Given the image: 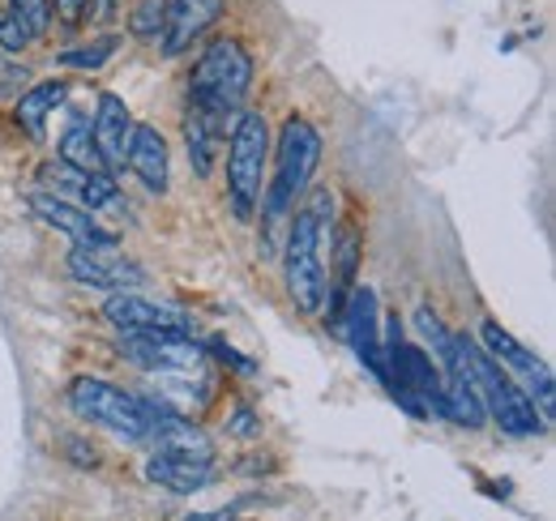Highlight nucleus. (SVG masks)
Returning a JSON list of instances; mask_svg holds the SVG:
<instances>
[{
	"instance_id": "nucleus-17",
	"label": "nucleus",
	"mask_w": 556,
	"mask_h": 521,
	"mask_svg": "<svg viewBox=\"0 0 556 521\" xmlns=\"http://www.w3.org/2000/svg\"><path fill=\"white\" fill-rule=\"evenodd\" d=\"M65 99H70V86H65V81H39V86L22 90V94H17V107H13L22 132H26L30 141H43V137H48V116L61 112Z\"/></svg>"
},
{
	"instance_id": "nucleus-2",
	"label": "nucleus",
	"mask_w": 556,
	"mask_h": 521,
	"mask_svg": "<svg viewBox=\"0 0 556 521\" xmlns=\"http://www.w3.org/2000/svg\"><path fill=\"white\" fill-rule=\"evenodd\" d=\"M321 167V132L313 120L304 116H287L282 129H278L275 145V176L262 193V227L266 236L275 231L282 218H291V209L304 201V193L313 189V176Z\"/></svg>"
},
{
	"instance_id": "nucleus-25",
	"label": "nucleus",
	"mask_w": 556,
	"mask_h": 521,
	"mask_svg": "<svg viewBox=\"0 0 556 521\" xmlns=\"http://www.w3.org/2000/svg\"><path fill=\"white\" fill-rule=\"evenodd\" d=\"M52 17H56L61 26L77 30L81 22H90V0H52Z\"/></svg>"
},
{
	"instance_id": "nucleus-30",
	"label": "nucleus",
	"mask_w": 556,
	"mask_h": 521,
	"mask_svg": "<svg viewBox=\"0 0 556 521\" xmlns=\"http://www.w3.org/2000/svg\"><path fill=\"white\" fill-rule=\"evenodd\" d=\"M185 521H240L231 509H206V513H189Z\"/></svg>"
},
{
	"instance_id": "nucleus-14",
	"label": "nucleus",
	"mask_w": 556,
	"mask_h": 521,
	"mask_svg": "<svg viewBox=\"0 0 556 521\" xmlns=\"http://www.w3.org/2000/svg\"><path fill=\"white\" fill-rule=\"evenodd\" d=\"M125 167L138 176L150 193H167V171H172V154H167V137L154 129V125H134L129 137V154H125Z\"/></svg>"
},
{
	"instance_id": "nucleus-7",
	"label": "nucleus",
	"mask_w": 556,
	"mask_h": 521,
	"mask_svg": "<svg viewBox=\"0 0 556 521\" xmlns=\"http://www.w3.org/2000/svg\"><path fill=\"white\" fill-rule=\"evenodd\" d=\"M141 415H146V441L159 445V454H176V457H202L210 461L214 457V445L210 436L180 410L154 402V397H138Z\"/></svg>"
},
{
	"instance_id": "nucleus-28",
	"label": "nucleus",
	"mask_w": 556,
	"mask_h": 521,
	"mask_svg": "<svg viewBox=\"0 0 556 521\" xmlns=\"http://www.w3.org/2000/svg\"><path fill=\"white\" fill-rule=\"evenodd\" d=\"M81 445H86V441H65V454L73 457V461H77V466H94V461H99V454H94V449H81Z\"/></svg>"
},
{
	"instance_id": "nucleus-20",
	"label": "nucleus",
	"mask_w": 556,
	"mask_h": 521,
	"mask_svg": "<svg viewBox=\"0 0 556 521\" xmlns=\"http://www.w3.org/2000/svg\"><path fill=\"white\" fill-rule=\"evenodd\" d=\"M116 48H121V39L116 35H99L94 43H86V48H70V52H61V65L65 68H103L112 56H116Z\"/></svg>"
},
{
	"instance_id": "nucleus-10",
	"label": "nucleus",
	"mask_w": 556,
	"mask_h": 521,
	"mask_svg": "<svg viewBox=\"0 0 556 521\" xmlns=\"http://www.w3.org/2000/svg\"><path fill=\"white\" fill-rule=\"evenodd\" d=\"M223 9H227V0H167L163 30H159L163 56H185L210 26L223 17Z\"/></svg>"
},
{
	"instance_id": "nucleus-27",
	"label": "nucleus",
	"mask_w": 556,
	"mask_h": 521,
	"mask_svg": "<svg viewBox=\"0 0 556 521\" xmlns=\"http://www.w3.org/2000/svg\"><path fill=\"white\" fill-rule=\"evenodd\" d=\"M227 432H231V436H257V419H253V410H249V406H236Z\"/></svg>"
},
{
	"instance_id": "nucleus-19",
	"label": "nucleus",
	"mask_w": 556,
	"mask_h": 521,
	"mask_svg": "<svg viewBox=\"0 0 556 521\" xmlns=\"http://www.w3.org/2000/svg\"><path fill=\"white\" fill-rule=\"evenodd\" d=\"M61 163L73 167V171H108L99 150H94V141H90V125L86 120H73L70 129H65V137H61Z\"/></svg>"
},
{
	"instance_id": "nucleus-12",
	"label": "nucleus",
	"mask_w": 556,
	"mask_h": 521,
	"mask_svg": "<svg viewBox=\"0 0 556 521\" xmlns=\"http://www.w3.org/2000/svg\"><path fill=\"white\" fill-rule=\"evenodd\" d=\"M134 112L121 94H99V107H94V120H90V141L103 158V167L116 176L125 171V154H129V137H134Z\"/></svg>"
},
{
	"instance_id": "nucleus-4",
	"label": "nucleus",
	"mask_w": 556,
	"mask_h": 521,
	"mask_svg": "<svg viewBox=\"0 0 556 521\" xmlns=\"http://www.w3.org/2000/svg\"><path fill=\"white\" fill-rule=\"evenodd\" d=\"M227 205L240 223L257 218L270 163V125L262 112H236L227 125Z\"/></svg>"
},
{
	"instance_id": "nucleus-24",
	"label": "nucleus",
	"mask_w": 556,
	"mask_h": 521,
	"mask_svg": "<svg viewBox=\"0 0 556 521\" xmlns=\"http://www.w3.org/2000/svg\"><path fill=\"white\" fill-rule=\"evenodd\" d=\"M9 9L30 26L35 39H39V35L48 30V22H52V0H9Z\"/></svg>"
},
{
	"instance_id": "nucleus-1",
	"label": "nucleus",
	"mask_w": 556,
	"mask_h": 521,
	"mask_svg": "<svg viewBox=\"0 0 556 521\" xmlns=\"http://www.w3.org/2000/svg\"><path fill=\"white\" fill-rule=\"evenodd\" d=\"M334 240V193L317 189L287 218V244H282V278L287 295L300 313L326 308V244Z\"/></svg>"
},
{
	"instance_id": "nucleus-3",
	"label": "nucleus",
	"mask_w": 556,
	"mask_h": 521,
	"mask_svg": "<svg viewBox=\"0 0 556 521\" xmlns=\"http://www.w3.org/2000/svg\"><path fill=\"white\" fill-rule=\"evenodd\" d=\"M253 86V56L236 35L210 39L189 73V107H202L218 120H231Z\"/></svg>"
},
{
	"instance_id": "nucleus-16",
	"label": "nucleus",
	"mask_w": 556,
	"mask_h": 521,
	"mask_svg": "<svg viewBox=\"0 0 556 521\" xmlns=\"http://www.w3.org/2000/svg\"><path fill=\"white\" fill-rule=\"evenodd\" d=\"M227 125L231 120H218L202 107H189L185 112V145H189V163L198 176H210L218 154H223V137H227Z\"/></svg>"
},
{
	"instance_id": "nucleus-26",
	"label": "nucleus",
	"mask_w": 556,
	"mask_h": 521,
	"mask_svg": "<svg viewBox=\"0 0 556 521\" xmlns=\"http://www.w3.org/2000/svg\"><path fill=\"white\" fill-rule=\"evenodd\" d=\"M210 355H214V359H223L227 368H236L240 377H253V372H257V364H253V359H244L240 351H231L223 338H214V342H210Z\"/></svg>"
},
{
	"instance_id": "nucleus-21",
	"label": "nucleus",
	"mask_w": 556,
	"mask_h": 521,
	"mask_svg": "<svg viewBox=\"0 0 556 521\" xmlns=\"http://www.w3.org/2000/svg\"><path fill=\"white\" fill-rule=\"evenodd\" d=\"M30 43H35L30 26H26L13 9H0V52H4V56H13V52H26Z\"/></svg>"
},
{
	"instance_id": "nucleus-23",
	"label": "nucleus",
	"mask_w": 556,
	"mask_h": 521,
	"mask_svg": "<svg viewBox=\"0 0 556 521\" xmlns=\"http://www.w3.org/2000/svg\"><path fill=\"white\" fill-rule=\"evenodd\" d=\"M416 329L424 333V342H428L437 355H445V346L454 342V333L445 329V321H441L432 308H416Z\"/></svg>"
},
{
	"instance_id": "nucleus-22",
	"label": "nucleus",
	"mask_w": 556,
	"mask_h": 521,
	"mask_svg": "<svg viewBox=\"0 0 556 521\" xmlns=\"http://www.w3.org/2000/svg\"><path fill=\"white\" fill-rule=\"evenodd\" d=\"M163 13H167V0H138V9H134V17H129L134 35H138V39H159Z\"/></svg>"
},
{
	"instance_id": "nucleus-13",
	"label": "nucleus",
	"mask_w": 556,
	"mask_h": 521,
	"mask_svg": "<svg viewBox=\"0 0 556 521\" xmlns=\"http://www.w3.org/2000/svg\"><path fill=\"white\" fill-rule=\"evenodd\" d=\"M43 180H48V193L65 196L81 209H116L121 205V189H116V176L108 171H73L61 158L43 167Z\"/></svg>"
},
{
	"instance_id": "nucleus-5",
	"label": "nucleus",
	"mask_w": 556,
	"mask_h": 521,
	"mask_svg": "<svg viewBox=\"0 0 556 521\" xmlns=\"http://www.w3.org/2000/svg\"><path fill=\"white\" fill-rule=\"evenodd\" d=\"M463 355H467V368H471L476 390L484 397L488 419H496L505 436H535V432H544V419H540L535 402L527 397V390L488 355L480 342L463 338Z\"/></svg>"
},
{
	"instance_id": "nucleus-9",
	"label": "nucleus",
	"mask_w": 556,
	"mask_h": 521,
	"mask_svg": "<svg viewBox=\"0 0 556 521\" xmlns=\"http://www.w3.org/2000/svg\"><path fill=\"white\" fill-rule=\"evenodd\" d=\"M103 317L121 333H154V329H180V333H193V321L172 308V304H159V300H146L138 291H112L108 304H103Z\"/></svg>"
},
{
	"instance_id": "nucleus-29",
	"label": "nucleus",
	"mask_w": 556,
	"mask_h": 521,
	"mask_svg": "<svg viewBox=\"0 0 556 521\" xmlns=\"http://www.w3.org/2000/svg\"><path fill=\"white\" fill-rule=\"evenodd\" d=\"M17 81H26V68L17 65H0V94H9Z\"/></svg>"
},
{
	"instance_id": "nucleus-11",
	"label": "nucleus",
	"mask_w": 556,
	"mask_h": 521,
	"mask_svg": "<svg viewBox=\"0 0 556 521\" xmlns=\"http://www.w3.org/2000/svg\"><path fill=\"white\" fill-rule=\"evenodd\" d=\"M65 265L81 287H99V291H138L146 282V274L134 260L121 257V249H73Z\"/></svg>"
},
{
	"instance_id": "nucleus-8",
	"label": "nucleus",
	"mask_w": 556,
	"mask_h": 521,
	"mask_svg": "<svg viewBox=\"0 0 556 521\" xmlns=\"http://www.w3.org/2000/svg\"><path fill=\"white\" fill-rule=\"evenodd\" d=\"M30 209H35V218H43L52 231H61L65 240H73V249H121L116 244V236L90 214V209H81V205H73L65 196L56 193H30Z\"/></svg>"
},
{
	"instance_id": "nucleus-18",
	"label": "nucleus",
	"mask_w": 556,
	"mask_h": 521,
	"mask_svg": "<svg viewBox=\"0 0 556 521\" xmlns=\"http://www.w3.org/2000/svg\"><path fill=\"white\" fill-rule=\"evenodd\" d=\"M480 342H484V351L505 368V372H518V377H527V381L548 377V364H544L535 351H527L509 329H501L496 321H484V326H480Z\"/></svg>"
},
{
	"instance_id": "nucleus-15",
	"label": "nucleus",
	"mask_w": 556,
	"mask_h": 521,
	"mask_svg": "<svg viewBox=\"0 0 556 521\" xmlns=\"http://www.w3.org/2000/svg\"><path fill=\"white\" fill-rule=\"evenodd\" d=\"M146 479L154 487H167L176 496H193V492H206L214 483V461L202 457H176V454H154L146 461Z\"/></svg>"
},
{
	"instance_id": "nucleus-6",
	"label": "nucleus",
	"mask_w": 556,
	"mask_h": 521,
	"mask_svg": "<svg viewBox=\"0 0 556 521\" xmlns=\"http://www.w3.org/2000/svg\"><path fill=\"white\" fill-rule=\"evenodd\" d=\"M70 406L77 419L112 432V436H125L141 445L146 441V415H141V402L134 393H125L121 385L103 381V377H73L70 381Z\"/></svg>"
}]
</instances>
